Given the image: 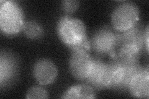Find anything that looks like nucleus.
<instances>
[{"label": "nucleus", "instance_id": "nucleus-17", "mask_svg": "<svg viewBox=\"0 0 149 99\" xmlns=\"http://www.w3.org/2000/svg\"><path fill=\"white\" fill-rule=\"evenodd\" d=\"M148 28L147 27V30L145 34V40H146V47H147V50H148Z\"/></svg>", "mask_w": 149, "mask_h": 99}, {"label": "nucleus", "instance_id": "nucleus-4", "mask_svg": "<svg viewBox=\"0 0 149 99\" xmlns=\"http://www.w3.org/2000/svg\"><path fill=\"white\" fill-rule=\"evenodd\" d=\"M139 17L137 6L131 3H124L114 9L112 15V24L115 29L123 32L136 26Z\"/></svg>", "mask_w": 149, "mask_h": 99}, {"label": "nucleus", "instance_id": "nucleus-1", "mask_svg": "<svg viewBox=\"0 0 149 99\" xmlns=\"http://www.w3.org/2000/svg\"><path fill=\"white\" fill-rule=\"evenodd\" d=\"M57 30L60 39L72 51L90 50V42L87 39L86 28L81 20L63 17L58 22Z\"/></svg>", "mask_w": 149, "mask_h": 99}, {"label": "nucleus", "instance_id": "nucleus-10", "mask_svg": "<svg viewBox=\"0 0 149 99\" xmlns=\"http://www.w3.org/2000/svg\"><path fill=\"white\" fill-rule=\"evenodd\" d=\"M16 70V63L9 55H1L0 60V82L1 86L6 84L14 77Z\"/></svg>", "mask_w": 149, "mask_h": 99}, {"label": "nucleus", "instance_id": "nucleus-15", "mask_svg": "<svg viewBox=\"0 0 149 99\" xmlns=\"http://www.w3.org/2000/svg\"><path fill=\"white\" fill-rule=\"evenodd\" d=\"M27 98H47L48 93L44 89L39 87L31 88L27 93Z\"/></svg>", "mask_w": 149, "mask_h": 99}, {"label": "nucleus", "instance_id": "nucleus-3", "mask_svg": "<svg viewBox=\"0 0 149 99\" xmlns=\"http://www.w3.org/2000/svg\"><path fill=\"white\" fill-rule=\"evenodd\" d=\"M22 12L20 7L13 1H1L0 26L5 34H16L24 26Z\"/></svg>", "mask_w": 149, "mask_h": 99}, {"label": "nucleus", "instance_id": "nucleus-9", "mask_svg": "<svg viewBox=\"0 0 149 99\" xmlns=\"http://www.w3.org/2000/svg\"><path fill=\"white\" fill-rule=\"evenodd\" d=\"M136 25L119 35L120 44L131 46L142 50L146 43L145 33H143L141 27Z\"/></svg>", "mask_w": 149, "mask_h": 99}, {"label": "nucleus", "instance_id": "nucleus-6", "mask_svg": "<svg viewBox=\"0 0 149 99\" xmlns=\"http://www.w3.org/2000/svg\"><path fill=\"white\" fill-rule=\"evenodd\" d=\"M93 60L88 54V51H73L69 64L73 76L80 80L86 79L91 69Z\"/></svg>", "mask_w": 149, "mask_h": 99}, {"label": "nucleus", "instance_id": "nucleus-14", "mask_svg": "<svg viewBox=\"0 0 149 99\" xmlns=\"http://www.w3.org/2000/svg\"><path fill=\"white\" fill-rule=\"evenodd\" d=\"M22 29L25 34L31 39H36L39 37L42 34L41 27L35 21H31L24 24Z\"/></svg>", "mask_w": 149, "mask_h": 99}, {"label": "nucleus", "instance_id": "nucleus-8", "mask_svg": "<svg viewBox=\"0 0 149 99\" xmlns=\"http://www.w3.org/2000/svg\"><path fill=\"white\" fill-rule=\"evenodd\" d=\"M149 73L148 69H143L130 82L129 88L132 95L139 98H148L149 95Z\"/></svg>", "mask_w": 149, "mask_h": 99}, {"label": "nucleus", "instance_id": "nucleus-11", "mask_svg": "<svg viewBox=\"0 0 149 99\" xmlns=\"http://www.w3.org/2000/svg\"><path fill=\"white\" fill-rule=\"evenodd\" d=\"M141 50L135 47L122 45L118 53V61L122 64H133L138 63V59Z\"/></svg>", "mask_w": 149, "mask_h": 99}, {"label": "nucleus", "instance_id": "nucleus-12", "mask_svg": "<svg viewBox=\"0 0 149 99\" xmlns=\"http://www.w3.org/2000/svg\"><path fill=\"white\" fill-rule=\"evenodd\" d=\"M96 97L95 91L87 85H77L65 92L63 98H94Z\"/></svg>", "mask_w": 149, "mask_h": 99}, {"label": "nucleus", "instance_id": "nucleus-5", "mask_svg": "<svg viewBox=\"0 0 149 99\" xmlns=\"http://www.w3.org/2000/svg\"><path fill=\"white\" fill-rule=\"evenodd\" d=\"M119 44V35L109 28L104 27L95 33L90 42V45L97 52L109 53L114 57V50Z\"/></svg>", "mask_w": 149, "mask_h": 99}, {"label": "nucleus", "instance_id": "nucleus-7", "mask_svg": "<svg viewBox=\"0 0 149 99\" xmlns=\"http://www.w3.org/2000/svg\"><path fill=\"white\" fill-rule=\"evenodd\" d=\"M37 81L42 85L52 83L57 76V69L52 61L43 59L37 61L33 69Z\"/></svg>", "mask_w": 149, "mask_h": 99}, {"label": "nucleus", "instance_id": "nucleus-13", "mask_svg": "<svg viewBox=\"0 0 149 99\" xmlns=\"http://www.w3.org/2000/svg\"><path fill=\"white\" fill-rule=\"evenodd\" d=\"M120 64L122 65L123 68V75L119 87H129L132 79L141 71L143 68L140 66L138 63L127 65Z\"/></svg>", "mask_w": 149, "mask_h": 99}, {"label": "nucleus", "instance_id": "nucleus-2", "mask_svg": "<svg viewBox=\"0 0 149 99\" xmlns=\"http://www.w3.org/2000/svg\"><path fill=\"white\" fill-rule=\"evenodd\" d=\"M117 62L105 64L98 60H93V63L88 81L93 86L98 87H116L117 83Z\"/></svg>", "mask_w": 149, "mask_h": 99}, {"label": "nucleus", "instance_id": "nucleus-16", "mask_svg": "<svg viewBox=\"0 0 149 99\" xmlns=\"http://www.w3.org/2000/svg\"><path fill=\"white\" fill-rule=\"evenodd\" d=\"M78 3L77 1H63L62 2L63 9L67 12H72L77 9Z\"/></svg>", "mask_w": 149, "mask_h": 99}]
</instances>
